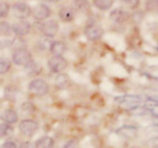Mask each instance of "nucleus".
<instances>
[{"label": "nucleus", "instance_id": "obj_1", "mask_svg": "<svg viewBox=\"0 0 158 148\" xmlns=\"http://www.w3.org/2000/svg\"><path fill=\"white\" fill-rule=\"evenodd\" d=\"M12 10L14 16L21 20L27 18L32 14L31 7L24 2H16L14 3Z\"/></svg>", "mask_w": 158, "mask_h": 148}, {"label": "nucleus", "instance_id": "obj_2", "mask_svg": "<svg viewBox=\"0 0 158 148\" xmlns=\"http://www.w3.org/2000/svg\"><path fill=\"white\" fill-rule=\"evenodd\" d=\"M13 62L19 66H26L31 60H32V55L26 49H16L12 56Z\"/></svg>", "mask_w": 158, "mask_h": 148}, {"label": "nucleus", "instance_id": "obj_3", "mask_svg": "<svg viewBox=\"0 0 158 148\" xmlns=\"http://www.w3.org/2000/svg\"><path fill=\"white\" fill-rule=\"evenodd\" d=\"M29 90L32 93L38 96H43L46 94L49 91V86L46 81L41 79H36L34 80L29 83Z\"/></svg>", "mask_w": 158, "mask_h": 148}, {"label": "nucleus", "instance_id": "obj_4", "mask_svg": "<svg viewBox=\"0 0 158 148\" xmlns=\"http://www.w3.org/2000/svg\"><path fill=\"white\" fill-rule=\"evenodd\" d=\"M48 66L52 72H60L67 66V63L62 56H53L48 61Z\"/></svg>", "mask_w": 158, "mask_h": 148}, {"label": "nucleus", "instance_id": "obj_5", "mask_svg": "<svg viewBox=\"0 0 158 148\" xmlns=\"http://www.w3.org/2000/svg\"><path fill=\"white\" fill-rule=\"evenodd\" d=\"M39 129L38 123L32 120H24L19 123V130L23 134L31 137L36 133Z\"/></svg>", "mask_w": 158, "mask_h": 148}, {"label": "nucleus", "instance_id": "obj_6", "mask_svg": "<svg viewBox=\"0 0 158 148\" xmlns=\"http://www.w3.org/2000/svg\"><path fill=\"white\" fill-rule=\"evenodd\" d=\"M32 14L34 18L37 20H44L49 18L51 15V9L48 6L45 4H39L35 6Z\"/></svg>", "mask_w": 158, "mask_h": 148}, {"label": "nucleus", "instance_id": "obj_7", "mask_svg": "<svg viewBox=\"0 0 158 148\" xmlns=\"http://www.w3.org/2000/svg\"><path fill=\"white\" fill-rule=\"evenodd\" d=\"M59 29V24L56 20L50 19L43 23L42 33L44 35L53 37L57 33Z\"/></svg>", "mask_w": 158, "mask_h": 148}, {"label": "nucleus", "instance_id": "obj_8", "mask_svg": "<svg viewBox=\"0 0 158 148\" xmlns=\"http://www.w3.org/2000/svg\"><path fill=\"white\" fill-rule=\"evenodd\" d=\"M103 34V29L97 25H89L86 28V30H85V35L86 38L92 41L100 39Z\"/></svg>", "mask_w": 158, "mask_h": 148}, {"label": "nucleus", "instance_id": "obj_9", "mask_svg": "<svg viewBox=\"0 0 158 148\" xmlns=\"http://www.w3.org/2000/svg\"><path fill=\"white\" fill-rule=\"evenodd\" d=\"M30 29V24L23 19L16 22L12 26V32H15L17 35H19V36H23V35L29 33Z\"/></svg>", "mask_w": 158, "mask_h": 148}, {"label": "nucleus", "instance_id": "obj_10", "mask_svg": "<svg viewBox=\"0 0 158 148\" xmlns=\"http://www.w3.org/2000/svg\"><path fill=\"white\" fill-rule=\"evenodd\" d=\"M110 18L116 23H123L130 18V13L125 9L118 8L110 12Z\"/></svg>", "mask_w": 158, "mask_h": 148}, {"label": "nucleus", "instance_id": "obj_11", "mask_svg": "<svg viewBox=\"0 0 158 148\" xmlns=\"http://www.w3.org/2000/svg\"><path fill=\"white\" fill-rule=\"evenodd\" d=\"M25 72L29 76H35L42 72V66L36 62L31 60L29 63L24 66Z\"/></svg>", "mask_w": 158, "mask_h": 148}, {"label": "nucleus", "instance_id": "obj_12", "mask_svg": "<svg viewBox=\"0 0 158 148\" xmlns=\"http://www.w3.org/2000/svg\"><path fill=\"white\" fill-rule=\"evenodd\" d=\"M59 16L63 22H72L75 17V12L73 8L69 6H64L59 11Z\"/></svg>", "mask_w": 158, "mask_h": 148}, {"label": "nucleus", "instance_id": "obj_13", "mask_svg": "<svg viewBox=\"0 0 158 148\" xmlns=\"http://www.w3.org/2000/svg\"><path fill=\"white\" fill-rule=\"evenodd\" d=\"M2 119L6 123L12 124V123H16L17 120H18V115H17L15 111H14L13 109H6L2 113Z\"/></svg>", "mask_w": 158, "mask_h": 148}, {"label": "nucleus", "instance_id": "obj_14", "mask_svg": "<svg viewBox=\"0 0 158 148\" xmlns=\"http://www.w3.org/2000/svg\"><path fill=\"white\" fill-rule=\"evenodd\" d=\"M56 85L60 89H67L70 86V79L66 74H60L56 78Z\"/></svg>", "mask_w": 158, "mask_h": 148}, {"label": "nucleus", "instance_id": "obj_15", "mask_svg": "<svg viewBox=\"0 0 158 148\" xmlns=\"http://www.w3.org/2000/svg\"><path fill=\"white\" fill-rule=\"evenodd\" d=\"M54 140L49 137H43L35 141V148H53Z\"/></svg>", "mask_w": 158, "mask_h": 148}, {"label": "nucleus", "instance_id": "obj_16", "mask_svg": "<svg viewBox=\"0 0 158 148\" xmlns=\"http://www.w3.org/2000/svg\"><path fill=\"white\" fill-rule=\"evenodd\" d=\"M73 7L78 12L86 13L90 9V4L88 0H74Z\"/></svg>", "mask_w": 158, "mask_h": 148}, {"label": "nucleus", "instance_id": "obj_17", "mask_svg": "<svg viewBox=\"0 0 158 148\" xmlns=\"http://www.w3.org/2000/svg\"><path fill=\"white\" fill-rule=\"evenodd\" d=\"M120 135L127 139H133L137 136V129L133 126H123L117 131Z\"/></svg>", "mask_w": 158, "mask_h": 148}, {"label": "nucleus", "instance_id": "obj_18", "mask_svg": "<svg viewBox=\"0 0 158 148\" xmlns=\"http://www.w3.org/2000/svg\"><path fill=\"white\" fill-rule=\"evenodd\" d=\"M49 50L54 56H62L66 51V46L62 42L54 41Z\"/></svg>", "mask_w": 158, "mask_h": 148}, {"label": "nucleus", "instance_id": "obj_19", "mask_svg": "<svg viewBox=\"0 0 158 148\" xmlns=\"http://www.w3.org/2000/svg\"><path fill=\"white\" fill-rule=\"evenodd\" d=\"M114 0H94L95 7L101 11H106L114 5Z\"/></svg>", "mask_w": 158, "mask_h": 148}, {"label": "nucleus", "instance_id": "obj_20", "mask_svg": "<svg viewBox=\"0 0 158 148\" xmlns=\"http://www.w3.org/2000/svg\"><path fill=\"white\" fill-rule=\"evenodd\" d=\"M53 43L54 40L53 39H52V37L44 35V36L42 37V38L40 39V41H39V46H40V47L42 49H44V50H49Z\"/></svg>", "mask_w": 158, "mask_h": 148}, {"label": "nucleus", "instance_id": "obj_21", "mask_svg": "<svg viewBox=\"0 0 158 148\" xmlns=\"http://www.w3.org/2000/svg\"><path fill=\"white\" fill-rule=\"evenodd\" d=\"M11 46H12L15 50H16V49H26L27 43H26L25 39H23L22 36L18 35V36L15 37V38L11 42Z\"/></svg>", "mask_w": 158, "mask_h": 148}, {"label": "nucleus", "instance_id": "obj_22", "mask_svg": "<svg viewBox=\"0 0 158 148\" xmlns=\"http://www.w3.org/2000/svg\"><path fill=\"white\" fill-rule=\"evenodd\" d=\"M12 32V26L9 23L6 21L0 22V36H10Z\"/></svg>", "mask_w": 158, "mask_h": 148}, {"label": "nucleus", "instance_id": "obj_23", "mask_svg": "<svg viewBox=\"0 0 158 148\" xmlns=\"http://www.w3.org/2000/svg\"><path fill=\"white\" fill-rule=\"evenodd\" d=\"M13 134V128L7 123L0 124V138L10 137Z\"/></svg>", "mask_w": 158, "mask_h": 148}, {"label": "nucleus", "instance_id": "obj_24", "mask_svg": "<svg viewBox=\"0 0 158 148\" xmlns=\"http://www.w3.org/2000/svg\"><path fill=\"white\" fill-rule=\"evenodd\" d=\"M11 68V62L6 58H0V74L7 72Z\"/></svg>", "mask_w": 158, "mask_h": 148}, {"label": "nucleus", "instance_id": "obj_25", "mask_svg": "<svg viewBox=\"0 0 158 148\" xmlns=\"http://www.w3.org/2000/svg\"><path fill=\"white\" fill-rule=\"evenodd\" d=\"M145 8L148 12H156L158 9V0H147Z\"/></svg>", "mask_w": 158, "mask_h": 148}, {"label": "nucleus", "instance_id": "obj_26", "mask_svg": "<svg viewBox=\"0 0 158 148\" xmlns=\"http://www.w3.org/2000/svg\"><path fill=\"white\" fill-rule=\"evenodd\" d=\"M9 5L6 2H0V18H6L9 12Z\"/></svg>", "mask_w": 158, "mask_h": 148}, {"label": "nucleus", "instance_id": "obj_27", "mask_svg": "<svg viewBox=\"0 0 158 148\" xmlns=\"http://www.w3.org/2000/svg\"><path fill=\"white\" fill-rule=\"evenodd\" d=\"M120 1L127 7L131 9H134L138 7L140 2V0H120Z\"/></svg>", "mask_w": 158, "mask_h": 148}, {"label": "nucleus", "instance_id": "obj_28", "mask_svg": "<svg viewBox=\"0 0 158 148\" xmlns=\"http://www.w3.org/2000/svg\"><path fill=\"white\" fill-rule=\"evenodd\" d=\"M0 148H17V145L12 140H8L1 145Z\"/></svg>", "mask_w": 158, "mask_h": 148}, {"label": "nucleus", "instance_id": "obj_29", "mask_svg": "<svg viewBox=\"0 0 158 148\" xmlns=\"http://www.w3.org/2000/svg\"><path fill=\"white\" fill-rule=\"evenodd\" d=\"M64 148H80L78 142L75 140H70L65 145Z\"/></svg>", "mask_w": 158, "mask_h": 148}, {"label": "nucleus", "instance_id": "obj_30", "mask_svg": "<svg viewBox=\"0 0 158 148\" xmlns=\"http://www.w3.org/2000/svg\"><path fill=\"white\" fill-rule=\"evenodd\" d=\"M42 26H43V23L41 22H36L33 24V30L37 33H42Z\"/></svg>", "mask_w": 158, "mask_h": 148}, {"label": "nucleus", "instance_id": "obj_31", "mask_svg": "<svg viewBox=\"0 0 158 148\" xmlns=\"http://www.w3.org/2000/svg\"><path fill=\"white\" fill-rule=\"evenodd\" d=\"M33 106H34L31 103H25L22 106V109H23L24 111H27V112H30V111L33 110Z\"/></svg>", "mask_w": 158, "mask_h": 148}, {"label": "nucleus", "instance_id": "obj_32", "mask_svg": "<svg viewBox=\"0 0 158 148\" xmlns=\"http://www.w3.org/2000/svg\"><path fill=\"white\" fill-rule=\"evenodd\" d=\"M11 42L9 40H1L0 41V49H5V48L10 47Z\"/></svg>", "mask_w": 158, "mask_h": 148}, {"label": "nucleus", "instance_id": "obj_33", "mask_svg": "<svg viewBox=\"0 0 158 148\" xmlns=\"http://www.w3.org/2000/svg\"><path fill=\"white\" fill-rule=\"evenodd\" d=\"M40 1L45 2H52L53 0H40Z\"/></svg>", "mask_w": 158, "mask_h": 148}]
</instances>
